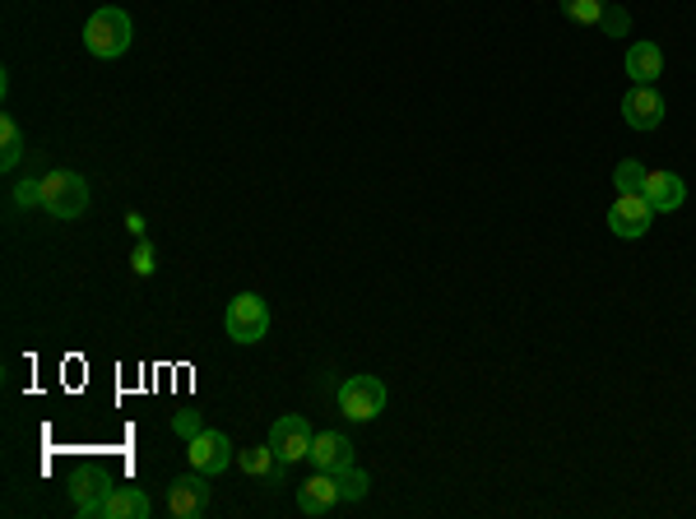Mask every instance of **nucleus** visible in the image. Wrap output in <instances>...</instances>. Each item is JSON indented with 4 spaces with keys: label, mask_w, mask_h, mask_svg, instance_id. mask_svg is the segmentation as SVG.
Listing matches in <instances>:
<instances>
[{
    "label": "nucleus",
    "mask_w": 696,
    "mask_h": 519,
    "mask_svg": "<svg viewBox=\"0 0 696 519\" xmlns=\"http://www.w3.org/2000/svg\"><path fill=\"white\" fill-rule=\"evenodd\" d=\"M130 37H135L130 14L116 5H103V10H93L84 24V51L98 56V61H116V56L130 51Z\"/></svg>",
    "instance_id": "f257e3e1"
},
{
    "label": "nucleus",
    "mask_w": 696,
    "mask_h": 519,
    "mask_svg": "<svg viewBox=\"0 0 696 519\" xmlns=\"http://www.w3.org/2000/svg\"><path fill=\"white\" fill-rule=\"evenodd\" d=\"M43 209L56 219V223H74L89 209V181L80 177V172H51V177H43Z\"/></svg>",
    "instance_id": "f03ea898"
},
{
    "label": "nucleus",
    "mask_w": 696,
    "mask_h": 519,
    "mask_svg": "<svg viewBox=\"0 0 696 519\" xmlns=\"http://www.w3.org/2000/svg\"><path fill=\"white\" fill-rule=\"evenodd\" d=\"M223 334L232 343H260L269 334V306L260 293H237L223 311Z\"/></svg>",
    "instance_id": "7ed1b4c3"
},
{
    "label": "nucleus",
    "mask_w": 696,
    "mask_h": 519,
    "mask_svg": "<svg viewBox=\"0 0 696 519\" xmlns=\"http://www.w3.org/2000/svg\"><path fill=\"white\" fill-rule=\"evenodd\" d=\"M335 403L348 422H376L385 409V386L376 376H348L335 394Z\"/></svg>",
    "instance_id": "20e7f679"
},
{
    "label": "nucleus",
    "mask_w": 696,
    "mask_h": 519,
    "mask_svg": "<svg viewBox=\"0 0 696 519\" xmlns=\"http://www.w3.org/2000/svg\"><path fill=\"white\" fill-rule=\"evenodd\" d=\"M650 223H654V209L641 190H617V200L608 204V233L623 241H636L650 233Z\"/></svg>",
    "instance_id": "39448f33"
},
{
    "label": "nucleus",
    "mask_w": 696,
    "mask_h": 519,
    "mask_svg": "<svg viewBox=\"0 0 696 519\" xmlns=\"http://www.w3.org/2000/svg\"><path fill=\"white\" fill-rule=\"evenodd\" d=\"M312 440H316V432H312V422L306 417H279L275 427H269V446H275V455H279V464L288 469V464H302V459H312Z\"/></svg>",
    "instance_id": "423d86ee"
},
{
    "label": "nucleus",
    "mask_w": 696,
    "mask_h": 519,
    "mask_svg": "<svg viewBox=\"0 0 696 519\" xmlns=\"http://www.w3.org/2000/svg\"><path fill=\"white\" fill-rule=\"evenodd\" d=\"M186 455H190V469L205 473V477H219L232 464V440L223 432H200L196 440H186Z\"/></svg>",
    "instance_id": "0eeeda50"
},
{
    "label": "nucleus",
    "mask_w": 696,
    "mask_h": 519,
    "mask_svg": "<svg viewBox=\"0 0 696 519\" xmlns=\"http://www.w3.org/2000/svg\"><path fill=\"white\" fill-rule=\"evenodd\" d=\"M623 121L631 130H654V126L664 121V98L650 84H631L627 98H623Z\"/></svg>",
    "instance_id": "6e6552de"
},
{
    "label": "nucleus",
    "mask_w": 696,
    "mask_h": 519,
    "mask_svg": "<svg viewBox=\"0 0 696 519\" xmlns=\"http://www.w3.org/2000/svg\"><path fill=\"white\" fill-rule=\"evenodd\" d=\"M167 510L172 519H196L209 510V483L205 473H190V477H177V483L167 487Z\"/></svg>",
    "instance_id": "1a4fd4ad"
},
{
    "label": "nucleus",
    "mask_w": 696,
    "mask_h": 519,
    "mask_svg": "<svg viewBox=\"0 0 696 519\" xmlns=\"http://www.w3.org/2000/svg\"><path fill=\"white\" fill-rule=\"evenodd\" d=\"M641 196L650 200L654 214H673V209L687 204V186H683L678 172H650L646 186H641Z\"/></svg>",
    "instance_id": "9d476101"
},
{
    "label": "nucleus",
    "mask_w": 696,
    "mask_h": 519,
    "mask_svg": "<svg viewBox=\"0 0 696 519\" xmlns=\"http://www.w3.org/2000/svg\"><path fill=\"white\" fill-rule=\"evenodd\" d=\"M66 492H70V506H74V515H80V519H103V510H107V496H112L107 477L80 473V477H74V483H70Z\"/></svg>",
    "instance_id": "9b49d317"
},
{
    "label": "nucleus",
    "mask_w": 696,
    "mask_h": 519,
    "mask_svg": "<svg viewBox=\"0 0 696 519\" xmlns=\"http://www.w3.org/2000/svg\"><path fill=\"white\" fill-rule=\"evenodd\" d=\"M312 464H316L321 473L348 469V464H353V440H348L344 432H321V436L312 440Z\"/></svg>",
    "instance_id": "f8f14e48"
},
{
    "label": "nucleus",
    "mask_w": 696,
    "mask_h": 519,
    "mask_svg": "<svg viewBox=\"0 0 696 519\" xmlns=\"http://www.w3.org/2000/svg\"><path fill=\"white\" fill-rule=\"evenodd\" d=\"M339 506V483H335V473H321L316 477H306V483L298 487V510L302 515H325V510H335Z\"/></svg>",
    "instance_id": "ddd939ff"
},
{
    "label": "nucleus",
    "mask_w": 696,
    "mask_h": 519,
    "mask_svg": "<svg viewBox=\"0 0 696 519\" xmlns=\"http://www.w3.org/2000/svg\"><path fill=\"white\" fill-rule=\"evenodd\" d=\"M627 74H631V84H654L664 74V51L654 43H631L627 47Z\"/></svg>",
    "instance_id": "4468645a"
},
{
    "label": "nucleus",
    "mask_w": 696,
    "mask_h": 519,
    "mask_svg": "<svg viewBox=\"0 0 696 519\" xmlns=\"http://www.w3.org/2000/svg\"><path fill=\"white\" fill-rule=\"evenodd\" d=\"M237 464H242V473L246 477H265V483H279V477L288 473L283 464H279V455H275V446H246L242 455H237Z\"/></svg>",
    "instance_id": "2eb2a0df"
},
{
    "label": "nucleus",
    "mask_w": 696,
    "mask_h": 519,
    "mask_svg": "<svg viewBox=\"0 0 696 519\" xmlns=\"http://www.w3.org/2000/svg\"><path fill=\"white\" fill-rule=\"evenodd\" d=\"M103 519H149V496L140 487H112Z\"/></svg>",
    "instance_id": "dca6fc26"
},
{
    "label": "nucleus",
    "mask_w": 696,
    "mask_h": 519,
    "mask_svg": "<svg viewBox=\"0 0 696 519\" xmlns=\"http://www.w3.org/2000/svg\"><path fill=\"white\" fill-rule=\"evenodd\" d=\"M19 158H24V126L5 111V117H0V167L10 172Z\"/></svg>",
    "instance_id": "f3484780"
},
{
    "label": "nucleus",
    "mask_w": 696,
    "mask_h": 519,
    "mask_svg": "<svg viewBox=\"0 0 696 519\" xmlns=\"http://www.w3.org/2000/svg\"><path fill=\"white\" fill-rule=\"evenodd\" d=\"M335 483H339V502H362L367 492H372V477H367L358 464H348L335 473Z\"/></svg>",
    "instance_id": "a211bd4d"
},
{
    "label": "nucleus",
    "mask_w": 696,
    "mask_h": 519,
    "mask_svg": "<svg viewBox=\"0 0 696 519\" xmlns=\"http://www.w3.org/2000/svg\"><path fill=\"white\" fill-rule=\"evenodd\" d=\"M604 10H608V0H562V14L571 19V24H580V28L599 24V19H604Z\"/></svg>",
    "instance_id": "6ab92c4d"
},
{
    "label": "nucleus",
    "mask_w": 696,
    "mask_h": 519,
    "mask_svg": "<svg viewBox=\"0 0 696 519\" xmlns=\"http://www.w3.org/2000/svg\"><path fill=\"white\" fill-rule=\"evenodd\" d=\"M646 177H650V167L636 163V158H623V163L613 167V186H617V190H641Z\"/></svg>",
    "instance_id": "aec40b11"
},
{
    "label": "nucleus",
    "mask_w": 696,
    "mask_h": 519,
    "mask_svg": "<svg viewBox=\"0 0 696 519\" xmlns=\"http://www.w3.org/2000/svg\"><path fill=\"white\" fill-rule=\"evenodd\" d=\"M599 28H604V37H617V43H623V37L631 33V14L623 5H608L604 19H599Z\"/></svg>",
    "instance_id": "412c9836"
},
{
    "label": "nucleus",
    "mask_w": 696,
    "mask_h": 519,
    "mask_svg": "<svg viewBox=\"0 0 696 519\" xmlns=\"http://www.w3.org/2000/svg\"><path fill=\"white\" fill-rule=\"evenodd\" d=\"M130 269L140 279H149L153 269H159V256H153V246H149V237H135V251H130Z\"/></svg>",
    "instance_id": "4be33fe9"
},
{
    "label": "nucleus",
    "mask_w": 696,
    "mask_h": 519,
    "mask_svg": "<svg viewBox=\"0 0 696 519\" xmlns=\"http://www.w3.org/2000/svg\"><path fill=\"white\" fill-rule=\"evenodd\" d=\"M10 200H14L19 209H43V181H14Z\"/></svg>",
    "instance_id": "5701e85b"
},
{
    "label": "nucleus",
    "mask_w": 696,
    "mask_h": 519,
    "mask_svg": "<svg viewBox=\"0 0 696 519\" xmlns=\"http://www.w3.org/2000/svg\"><path fill=\"white\" fill-rule=\"evenodd\" d=\"M172 432H177L182 440H196V436L205 432V422H200V413H196V409H182L177 417H172Z\"/></svg>",
    "instance_id": "b1692460"
},
{
    "label": "nucleus",
    "mask_w": 696,
    "mask_h": 519,
    "mask_svg": "<svg viewBox=\"0 0 696 519\" xmlns=\"http://www.w3.org/2000/svg\"><path fill=\"white\" fill-rule=\"evenodd\" d=\"M126 227L135 237H144V214H126Z\"/></svg>",
    "instance_id": "393cba45"
}]
</instances>
